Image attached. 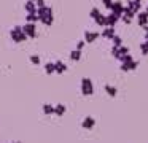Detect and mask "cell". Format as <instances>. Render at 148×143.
I'll list each match as a JSON object with an SVG mask.
<instances>
[{
	"instance_id": "1",
	"label": "cell",
	"mask_w": 148,
	"mask_h": 143,
	"mask_svg": "<svg viewBox=\"0 0 148 143\" xmlns=\"http://www.w3.org/2000/svg\"><path fill=\"white\" fill-rule=\"evenodd\" d=\"M37 16H38V21L42 22V24H45L46 27L53 25V22H54V14H53V8H51V6H48V5L37 8Z\"/></svg>"
},
{
	"instance_id": "2",
	"label": "cell",
	"mask_w": 148,
	"mask_h": 143,
	"mask_svg": "<svg viewBox=\"0 0 148 143\" xmlns=\"http://www.w3.org/2000/svg\"><path fill=\"white\" fill-rule=\"evenodd\" d=\"M10 37L14 43H23V41L27 40V35L24 34L23 30V25H14L13 29L10 30Z\"/></svg>"
},
{
	"instance_id": "3",
	"label": "cell",
	"mask_w": 148,
	"mask_h": 143,
	"mask_svg": "<svg viewBox=\"0 0 148 143\" xmlns=\"http://www.w3.org/2000/svg\"><path fill=\"white\" fill-rule=\"evenodd\" d=\"M81 94L86 95V97L94 94V84L91 78H81Z\"/></svg>"
},
{
	"instance_id": "4",
	"label": "cell",
	"mask_w": 148,
	"mask_h": 143,
	"mask_svg": "<svg viewBox=\"0 0 148 143\" xmlns=\"http://www.w3.org/2000/svg\"><path fill=\"white\" fill-rule=\"evenodd\" d=\"M23 30H24V34L27 35V38H35L37 37L35 22H26V24L23 25Z\"/></svg>"
},
{
	"instance_id": "5",
	"label": "cell",
	"mask_w": 148,
	"mask_h": 143,
	"mask_svg": "<svg viewBox=\"0 0 148 143\" xmlns=\"http://www.w3.org/2000/svg\"><path fill=\"white\" fill-rule=\"evenodd\" d=\"M138 67V62L137 60H129V62H121V65H119V68L123 70V72H134V70H137Z\"/></svg>"
},
{
	"instance_id": "6",
	"label": "cell",
	"mask_w": 148,
	"mask_h": 143,
	"mask_svg": "<svg viewBox=\"0 0 148 143\" xmlns=\"http://www.w3.org/2000/svg\"><path fill=\"white\" fill-rule=\"evenodd\" d=\"M135 18H137V24L140 25V27H145V25H148V14L145 11H137V14H135Z\"/></svg>"
},
{
	"instance_id": "7",
	"label": "cell",
	"mask_w": 148,
	"mask_h": 143,
	"mask_svg": "<svg viewBox=\"0 0 148 143\" xmlns=\"http://www.w3.org/2000/svg\"><path fill=\"white\" fill-rule=\"evenodd\" d=\"M119 21V16L113 14L112 11H110V14H105V27L107 25H110V27H115L116 24H118Z\"/></svg>"
},
{
	"instance_id": "8",
	"label": "cell",
	"mask_w": 148,
	"mask_h": 143,
	"mask_svg": "<svg viewBox=\"0 0 148 143\" xmlns=\"http://www.w3.org/2000/svg\"><path fill=\"white\" fill-rule=\"evenodd\" d=\"M100 37L99 32H91V30H86L84 32V43H94L97 38Z\"/></svg>"
},
{
	"instance_id": "9",
	"label": "cell",
	"mask_w": 148,
	"mask_h": 143,
	"mask_svg": "<svg viewBox=\"0 0 148 143\" xmlns=\"http://www.w3.org/2000/svg\"><path fill=\"white\" fill-rule=\"evenodd\" d=\"M110 11H112L113 14H116V16L121 18V14H123V2H113L112 6H110Z\"/></svg>"
},
{
	"instance_id": "10",
	"label": "cell",
	"mask_w": 148,
	"mask_h": 143,
	"mask_svg": "<svg viewBox=\"0 0 148 143\" xmlns=\"http://www.w3.org/2000/svg\"><path fill=\"white\" fill-rule=\"evenodd\" d=\"M94 126H96V119H94L92 116H86L83 119V122H81V127H83V129H94Z\"/></svg>"
},
{
	"instance_id": "11",
	"label": "cell",
	"mask_w": 148,
	"mask_h": 143,
	"mask_svg": "<svg viewBox=\"0 0 148 143\" xmlns=\"http://www.w3.org/2000/svg\"><path fill=\"white\" fill-rule=\"evenodd\" d=\"M115 35V27H110V25H107V27H103L102 34H100V37L105 38V40H112V37Z\"/></svg>"
},
{
	"instance_id": "12",
	"label": "cell",
	"mask_w": 148,
	"mask_h": 143,
	"mask_svg": "<svg viewBox=\"0 0 148 143\" xmlns=\"http://www.w3.org/2000/svg\"><path fill=\"white\" fill-rule=\"evenodd\" d=\"M67 72V65H65L62 60H56L54 62V73H59V75H62V73Z\"/></svg>"
},
{
	"instance_id": "13",
	"label": "cell",
	"mask_w": 148,
	"mask_h": 143,
	"mask_svg": "<svg viewBox=\"0 0 148 143\" xmlns=\"http://www.w3.org/2000/svg\"><path fill=\"white\" fill-rule=\"evenodd\" d=\"M127 6L134 10L135 14H137V11L142 10V0H127Z\"/></svg>"
},
{
	"instance_id": "14",
	"label": "cell",
	"mask_w": 148,
	"mask_h": 143,
	"mask_svg": "<svg viewBox=\"0 0 148 143\" xmlns=\"http://www.w3.org/2000/svg\"><path fill=\"white\" fill-rule=\"evenodd\" d=\"M127 53H129V48L124 46V44H119V46H116V56H115V59H119L121 56H124V54H127Z\"/></svg>"
},
{
	"instance_id": "15",
	"label": "cell",
	"mask_w": 148,
	"mask_h": 143,
	"mask_svg": "<svg viewBox=\"0 0 148 143\" xmlns=\"http://www.w3.org/2000/svg\"><path fill=\"white\" fill-rule=\"evenodd\" d=\"M121 16H126V18H129V19H134L135 18V11L132 8H129L127 5H123V14Z\"/></svg>"
},
{
	"instance_id": "16",
	"label": "cell",
	"mask_w": 148,
	"mask_h": 143,
	"mask_svg": "<svg viewBox=\"0 0 148 143\" xmlns=\"http://www.w3.org/2000/svg\"><path fill=\"white\" fill-rule=\"evenodd\" d=\"M65 111H67V108H65V105H64V103H58V105H54V114H56V116H64Z\"/></svg>"
},
{
	"instance_id": "17",
	"label": "cell",
	"mask_w": 148,
	"mask_h": 143,
	"mask_svg": "<svg viewBox=\"0 0 148 143\" xmlns=\"http://www.w3.org/2000/svg\"><path fill=\"white\" fill-rule=\"evenodd\" d=\"M24 10H26L27 13H37V5L34 0H27L26 5H24Z\"/></svg>"
},
{
	"instance_id": "18",
	"label": "cell",
	"mask_w": 148,
	"mask_h": 143,
	"mask_svg": "<svg viewBox=\"0 0 148 143\" xmlns=\"http://www.w3.org/2000/svg\"><path fill=\"white\" fill-rule=\"evenodd\" d=\"M42 110H43V113H45L46 116H51V114H54V105H51V103H43Z\"/></svg>"
},
{
	"instance_id": "19",
	"label": "cell",
	"mask_w": 148,
	"mask_h": 143,
	"mask_svg": "<svg viewBox=\"0 0 148 143\" xmlns=\"http://www.w3.org/2000/svg\"><path fill=\"white\" fill-rule=\"evenodd\" d=\"M69 57H70V60H73V62H78V60L81 59V49H77V48H75Z\"/></svg>"
},
{
	"instance_id": "20",
	"label": "cell",
	"mask_w": 148,
	"mask_h": 143,
	"mask_svg": "<svg viewBox=\"0 0 148 143\" xmlns=\"http://www.w3.org/2000/svg\"><path fill=\"white\" fill-rule=\"evenodd\" d=\"M103 89H105V92L110 95V97H115L116 92H118V91H116L115 86H110V84H105V88H103Z\"/></svg>"
},
{
	"instance_id": "21",
	"label": "cell",
	"mask_w": 148,
	"mask_h": 143,
	"mask_svg": "<svg viewBox=\"0 0 148 143\" xmlns=\"http://www.w3.org/2000/svg\"><path fill=\"white\" fill-rule=\"evenodd\" d=\"M45 72H46V75H53V73H54V62H46L45 64Z\"/></svg>"
},
{
	"instance_id": "22",
	"label": "cell",
	"mask_w": 148,
	"mask_h": 143,
	"mask_svg": "<svg viewBox=\"0 0 148 143\" xmlns=\"http://www.w3.org/2000/svg\"><path fill=\"white\" fill-rule=\"evenodd\" d=\"M26 22H38V16H37V13H27Z\"/></svg>"
},
{
	"instance_id": "23",
	"label": "cell",
	"mask_w": 148,
	"mask_h": 143,
	"mask_svg": "<svg viewBox=\"0 0 148 143\" xmlns=\"http://www.w3.org/2000/svg\"><path fill=\"white\" fill-rule=\"evenodd\" d=\"M94 21H96V24L99 25V27H105V14H99Z\"/></svg>"
},
{
	"instance_id": "24",
	"label": "cell",
	"mask_w": 148,
	"mask_h": 143,
	"mask_svg": "<svg viewBox=\"0 0 148 143\" xmlns=\"http://www.w3.org/2000/svg\"><path fill=\"white\" fill-rule=\"evenodd\" d=\"M112 41H113V46H119V44H123V38L119 37V35H113L112 37Z\"/></svg>"
},
{
	"instance_id": "25",
	"label": "cell",
	"mask_w": 148,
	"mask_h": 143,
	"mask_svg": "<svg viewBox=\"0 0 148 143\" xmlns=\"http://www.w3.org/2000/svg\"><path fill=\"white\" fill-rule=\"evenodd\" d=\"M29 60L34 64V65H40V62H42V60H40V57L37 56V54H32V56L29 57Z\"/></svg>"
},
{
	"instance_id": "26",
	"label": "cell",
	"mask_w": 148,
	"mask_h": 143,
	"mask_svg": "<svg viewBox=\"0 0 148 143\" xmlns=\"http://www.w3.org/2000/svg\"><path fill=\"white\" fill-rule=\"evenodd\" d=\"M140 53H142V56H147V54H148V44H147V41H143V43L140 44Z\"/></svg>"
},
{
	"instance_id": "27",
	"label": "cell",
	"mask_w": 148,
	"mask_h": 143,
	"mask_svg": "<svg viewBox=\"0 0 148 143\" xmlns=\"http://www.w3.org/2000/svg\"><path fill=\"white\" fill-rule=\"evenodd\" d=\"M132 59H134V57H132L131 54L127 53V54H124V56H121L118 60H121V62H129V60H132Z\"/></svg>"
},
{
	"instance_id": "28",
	"label": "cell",
	"mask_w": 148,
	"mask_h": 143,
	"mask_svg": "<svg viewBox=\"0 0 148 143\" xmlns=\"http://www.w3.org/2000/svg\"><path fill=\"white\" fill-rule=\"evenodd\" d=\"M99 14H100V11H99V10L96 8V6H94V8L91 10V13H89V16H91V18H92V19H96V18H97V16H99Z\"/></svg>"
},
{
	"instance_id": "29",
	"label": "cell",
	"mask_w": 148,
	"mask_h": 143,
	"mask_svg": "<svg viewBox=\"0 0 148 143\" xmlns=\"http://www.w3.org/2000/svg\"><path fill=\"white\" fill-rule=\"evenodd\" d=\"M102 3H103V6H105L107 10H110V6H112L113 0H102Z\"/></svg>"
},
{
	"instance_id": "30",
	"label": "cell",
	"mask_w": 148,
	"mask_h": 143,
	"mask_svg": "<svg viewBox=\"0 0 148 143\" xmlns=\"http://www.w3.org/2000/svg\"><path fill=\"white\" fill-rule=\"evenodd\" d=\"M34 2H35L37 8H40V6H45V5H46V2H45V0H34Z\"/></svg>"
},
{
	"instance_id": "31",
	"label": "cell",
	"mask_w": 148,
	"mask_h": 143,
	"mask_svg": "<svg viewBox=\"0 0 148 143\" xmlns=\"http://www.w3.org/2000/svg\"><path fill=\"white\" fill-rule=\"evenodd\" d=\"M83 48H84V40L78 41V43H77V49H83Z\"/></svg>"
},
{
	"instance_id": "32",
	"label": "cell",
	"mask_w": 148,
	"mask_h": 143,
	"mask_svg": "<svg viewBox=\"0 0 148 143\" xmlns=\"http://www.w3.org/2000/svg\"><path fill=\"white\" fill-rule=\"evenodd\" d=\"M145 13H147V14H148V6H147V8H145Z\"/></svg>"
},
{
	"instance_id": "33",
	"label": "cell",
	"mask_w": 148,
	"mask_h": 143,
	"mask_svg": "<svg viewBox=\"0 0 148 143\" xmlns=\"http://www.w3.org/2000/svg\"><path fill=\"white\" fill-rule=\"evenodd\" d=\"M145 41H147V44H148V40H145Z\"/></svg>"
}]
</instances>
